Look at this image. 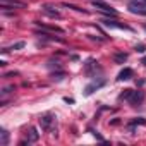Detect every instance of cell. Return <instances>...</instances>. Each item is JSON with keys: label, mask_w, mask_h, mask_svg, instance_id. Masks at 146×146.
<instances>
[{"label": "cell", "mask_w": 146, "mask_h": 146, "mask_svg": "<svg viewBox=\"0 0 146 146\" xmlns=\"http://www.w3.org/2000/svg\"><path fill=\"white\" fill-rule=\"evenodd\" d=\"M91 4H93V7H96L100 12H103V14H110V16H117V11L113 9V7H110L108 4H105V2H102V0H91Z\"/></svg>", "instance_id": "cell-1"}, {"label": "cell", "mask_w": 146, "mask_h": 146, "mask_svg": "<svg viewBox=\"0 0 146 146\" xmlns=\"http://www.w3.org/2000/svg\"><path fill=\"white\" fill-rule=\"evenodd\" d=\"M127 9H129L131 14H136V16H146V4L129 2V4H127Z\"/></svg>", "instance_id": "cell-2"}, {"label": "cell", "mask_w": 146, "mask_h": 146, "mask_svg": "<svg viewBox=\"0 0 146 146\" xmlns=\"http://www.w3.org/2000/svg\"><path fill=\"white\" fill-rule=\"evenodd\" d=\"M0 5H2V9H19L24 7L26 2L24 0H0Z\"/></svg>", "instance_id": "cell-3"}, {"label": "cell", "mask_w": 146, "mask_h": 146, "mask_svg": "<svg viewBox=\"0 0 146 146\" xmlns=\"http://www.w3.org/2000/svg\"><path fill=\"white\" fill-rule=\"evenodd\" d=\"M40 124H41V129L43 131H52V127L55 124V117L52 113H46V115H43L40 119Z\"/></svg>", "instance_id": "cell-4"}, {"label": "cell", "mask_w": 146, "mask_h": 146, "mask_svg": "<svg viewBox=\"0 0 146 146\" xmlns=\"http://www.w3.org/2000/svg\"><path fill=\"white\" fill-rule=\"evenodd\" d=\"M102 24L107 26V28H117V29H131L129 26L125 24H120L119 21H113V19H102Z\"/></svg>", "instance_id": "cell-5"}, {"label": "cell", "mask_w": 146, "mask_h": 146, "mask_svg": "<svg viewBox=\"0 0 146 146\" xmlns=\"http://www.w3.org/2000/svg\"><path fill=\"white\" fill-rule=\"evenodd\" d=\"M98 69H100V65H98V62L95 58H90L84 64V72H86L88 76H93V70H98Z\"/></svg>", "instance_id": "cell-6"}, {"label": "cell", "mask_w": 146, "mask_h": 146, "mask_svg": "<svg viewBox=\"0 0 146 146\" xmlns=\"http://www.w3.org/2000/svg\"><path fill=\"white\" fill-rule=\"evenodd\" d=\"M103 84H105V81H103V79H102V81H93L91 84H88V86H86V90H84V95H86V96H90V95H91L95 90L102 88Z\"/></svg>", "instance_id": "cell-7"}, {"label": "cell", "mask_w": 146, "mask_h": 146, "mask_svg": "<svg viewBox=\"0 0 146 146\" xmlns=\"http://www.w3.org/2000/svg\"><path fill=\"white\" fill-rule=\"evenodd\" d=\"M132 69H129V67H125V69H122L120 72H119V76H117V79L119 81H127V79H131L132 78Z\"/></svg>", "instance_id": "cell-8"}, {"label": "cell", "mask_w": 146, "mask_h": 146, "mask_svg": "<svg viewBox=\"0 0 146 146\" xmlns=\"http://www.w3.org/2000/svg\"><path fill=\"white\" fill-rule=\"evenodd\" d=\"M143 100H144V93H143V91H132V96L129 98V102H131L132 105H139Z\"/></svg>", "instance_id": "cell-9"}, {"label": "cell", "mask_w": 146, "mask_h": 146, "mask_svg": "<svg viewBox=\"0 0 146 146\" xmlns=\"http://www.w3.org/2000/svg\"><path fill=\"white\" fill-rule=\"evenodd\" d=\"M41 11H43L46 16H50V17H60V12H58V11H55V7H52V5H48V4H46V5H43V7H41Z\"/></svg>", "instance_id": "cell-10"}, {"label": "cell", "mask_w": 146, "mask_h": 146, "mask_svg": "<svg viewBox=\"0 0 146 146\" xmlns=\"http://www.w3.org/2000/svg\"><path fill=\"white\" fill-rule=\"evenodd\" d=\"M127 57H129L127 53H124V52H117V53L113 55V60H115L117 64H124V62L127 60Z\"/></svg>", "instance_id": "cell-11"}, {"label": "cell", "mask_w": 146, "mask_h": 146, "mask_svg": "<svg viewBox=\"0 0 146 146\" xmlns=\"http://www.w3.org/2000/svg\"><path fill=\"white\" fill-rule=\"evenodd\" d=\"M38 137H40V134L36 132V129L31 127V129H29V134H28V143H35V141H38Z\"/></svg>", "instance_id": "cell-12"}, {"label": "cell", "mask_w": 146, "mask_h": 146, "mask_svg": "<svg viewBox=\"0 0 146 146\" xmlns=\"http://www.w3.org/2000/svg\"><path fill=\"white\" fill-rule=\"evenodd\" d=\"M7 143H9V132L5 129H2V131H0V144L7 146Z\"/></svg>", "instance_id": "cell-13"}, {"label": "cell", "mask_w": 146, "mask_h": 146, "mask_svg": "<svg viewBox=\"0 0 146 146\" xmlns=\"http://www.w3.org/2000/svg\"><path fill=\"white\" fill-rule=\"evenodd\" d=\"M19 48H24V41H19V43L12 45V46H9V48H4L2 52H4V53H7L9 50H19Z\"/></svg>", "instance_id": "cell-14"}, {"label": "cell", "mask_w": 146, "mask_h": 146, "mask_svg": "<svg viewBox=\"0 0 146 146\" xmlns=\"http://www.w3.org/2000/svg\"><path fill=\"white\" fill-rule=\"evenodd\" d=\"M132 96V90H124V93H120V100H129Z\"/></svg>", "instance_id": "cell-15"}, {"label": "cell", "mask_w": 146, "mask_h": 146, "mask_svg": "<svg viewBox=\"0 0 146 146\" xmlns=\"http://www.w3.org/2000/svg\"><path fill=\"white\" fill-rule=\"evenodd\" d=\"M65 7H69V9H74V11H78V12H83V14H86V11H83L81 7H76V5H72V4H64Z\"/></svg>", "instance_id": "cell-16"}, {"label": "cell", "mask_w": 146, "mask_h": 146, "mask_svg": "<svg viewBox=\"0 0 146 146\" xmlns=\"http://www.w3.org/2000/svg\"><path fill=\"white\" fill-rule=\"evenodd\" d=\"M136 124H141V125H146V119H136V120H132V124H131V125H136Z\"/></svg>", "instance_id": "cell-17"}, {"label": "cell", "mask_w": 146, "mask_h": 146, "mask_svg": "<svg viewBox=\"0 0 146 146\" xmlns=\"http://www.w3.org/2000/svg\"><path fill=\"white\" fill-rule=\"evenodd\" d=\"M144 50H146V46H144V45H139V46H136V52H139V53H143Z\"/></svg>", "instance_id": "cell-18"}, {"label": "cell", "mask_w": 146, "mask_h": 146, "mask_svg": "<svg viewBox=\"0 0 146 146\" xmlns=\"http://www.w3.org/2000/svg\"><path fill=\"white\" fill-rule=\"evenodd\" d=\"M129 2H137V4H146V0H129Z\"/></svg>", "instance_id": "cell-19"}, {"label": "cell", "mask_w": 146, "mask_h": 146, "mask_svg": "<svg viewBox=\"0 0 146 146\" xmlns=\"http://www.w3.org/2000/svg\"><path fill=\"white\" fill-rule=\"evenodd\" d=\"M141 64H144V65H146V57H143V60H141Z\"/></svg>", "instance_id": "cell-20"}, {"label": "cell", "mask_w": 146, "mask_h": 146, "mask_svg": "<svg viewBox=\"0 0 146 146\" xmlns=\"http://www.w3.org/2000/svg\"><path fill=\"white\" fill-rule=\"evenodd\" d=\"M144 29H146V26H144Z\"/></svg>", "instance_id": "cell-21"}]
</instances>
